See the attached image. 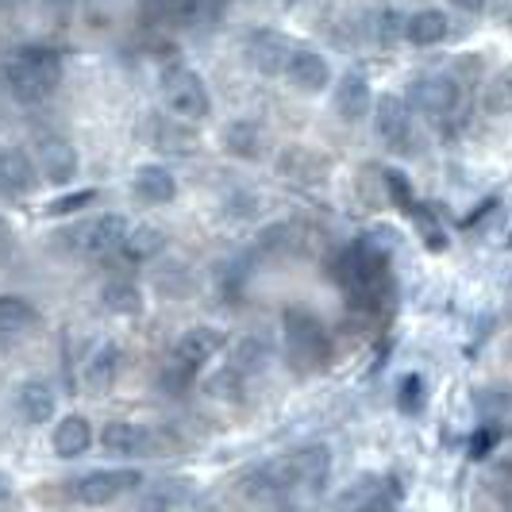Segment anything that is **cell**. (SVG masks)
<instances>
[{"label":"cell","mask_w":512,"mask_h":512,"mask_svg":"<svg viewBox=\"0 0 512 512\" xmlns=\"http://www.w3.org/2000/svg\"><path fill=\"white\" fill-rule=\"evenodd\" d=\"M335 282L343 285V293L351 297V305L378 308L389 293V255L382 247H374L370 239H359L355 247H347L335 258Z\"/></svg>","instance_id":"6da1fadb"},{"label":"cell","mask_w":512,"mask_h":512,"mask_svg":"<svg viewBox=\"0 0 512 512\" xmlns=\"http://www.w3.org/2000/svg\"><path fill=\"white\" fill-rule=\"evenodd\" d=\"M0 85L24 104L47 101L62 85V58L47 47H24L0 66Z\"/></svg>","instance_id":"7a4b0ae2"},{"label":"cell","mask_w":512,"mask_h":512,"mask_svg":"<svg viewBox=\"0 0 512 512\" xmlns=\"http://www.w3.org/2000/svg\"><path fill=\"white\" fill-rule=\"evenodd\" d=\"M285 359L297 374H316L332 359L328 328L308 308H289L285 312Z\"/></svg>","instance_id":"3957f363"},{"label":"cell","mask_w":512,"mask_h":512,"mask_svg":"<svg viewBox=\"0 0 512 512\" xmlns=\"http://www.w3.org/2000/svg\"><path fill=\"white\" fill-rule=\"evenodd\" d=\"M228 347V335L220 332V328H189V332H181V339L174 343V355H170V366H166V374H162V385H189L193 382V374L205 366L208 359H216L220 351Z\"/></svg>","instance_id":"277c9868"},{"label":"cell","mask_w":512,"mask_h":512,"mask_svg":"<svg viewBox=\"0 0 512 512\" xmlns=\"http://www.w3.org/2000/svg\"><path fill=\"white\" fill-rule=\"evenodd\" d=\"M162 101L185 124H201L212 116V93H208L205 77L189 66H170L162 74Z\"/></svg>","instance_id":"5b68a950"},{"label":"cell","mask_w":512,"mask_h":512,"mask_svg":"<svg viewBox=\"0 0 512 512\" xmlns=\"http://www.w3.org/2000/svg\"><path fill=\"white\" fill-rule=\"evenodd\" d=\"M58 239H62L74 255L104 258V255H112V251L124 247V239H128V220L116 216V212L89 216V220H81V224H74V228H66Z\"/></svg>","instance_id":"8992f818"},{"label":"cell","mask_w":512,"mask_h":512,"mask_svg":"<svg viewBox=\"0 0 512 512\" xmlns=\"http://www.w3.org/2000/svg\"><path fill=\"white\" fill-rule=\"evenodd\" d=\"M374 135H378L393 154L416 151V112H412L409 97L385 93V97L374 101Z\"/></svg>","instance_id":"52a82bcc"},{"label":"cell","mask_w":512,"mask_h":512,"mask_svg":"<svg viewBox=\"0 0 512 512\" xmlns=\"http://www.w3.org/2000/svg\"><path fill=\"white\" fill-rule=\"evenodd\" d=\"M409 104L416 116L447 120L462 104V81L455 74H424L409 85Z\"/></svg>","instance_id":"ba28073f"},{"label":"cell","mask_w":512,"mask_h":512,"mask_svg":"<svg viewBox=\"0 0 512 512\" xmlns=\"http://www.w3.org/2000/svg\"><path fill=\"white\" fill-rule=\"evenodd\" d=\"M243 54H247V66L258 70V74L266 77H278L285 74V66H289V54H293V43L285 39L282 31H251L247 35V43H243Z\"/></svg>","instance_id":"9c48e42d"},{"label":"cell","mask_w":512,"mask_h":512,"mask_svg":"<svg viewBox=\"0 0 512 512\" xmlns=\"http://www.w3.org/2000/svg\"><path fill=\"white\" fill-rule=\"evenodd\" d=\"M35 158H39V174H43V181L66 185V181L77 178V151L66 135L43 131V135L35 139Z\"/></svg>","instance_id":"30bf717a"},{"label":"cell","mask_w":512,"mask_h":512,"mask_svg":"<svg viewBox=\"0 0 512 512\" xmlns=\"http://www.w3.org/2000/svg\"><path fill=\"white\" fill-rule=\"evenodd\" d=\"M139 486H143L139 470H97V474H85L77 482V501H85V505H112V501H120L124 493Z\"/></svg>","instance_id":"8fae6325"},{"label":"cell","mask_w":512,"mask_h":512,"mask_svg":"<svg viewBox=\"0 0 512 512\" xmlns=\"http://www.w3.org/2000/svg\"><path fill=\"white\" fill-rule=\"evenodd\" d=\"M335 505L339 509H393V505H401V486H397V478L366 474L359 482H351V489Z\"/></svg>","instance_id":"7c38bea8"},{"label":"cell","mask_w":512,"mask_h":512,"mask_svg":"<svg viewBox=\"0 0 512 512\" xmlns=\"http://www.w3.org/2000/svg\"><path fill=\"white\" fill-rule=\"evenodd\" d=\"M282 77H289V85L301 89V93H324L332 85V66H328L324 54L312 51V47H293Z\"/></svg>","instance_id":"4fadbf2b"},{"label":"cell","mask_w":512,"mask_h":512,"mask_svg":"<svg viewBox=\"0 0 512 512\" xmlns=\"http://www.w3.org/2000/svg\"><path fill=\"white\" fill-rule=\"evenodd\" d=\"M332 108L343 124H359L362 116L374 112V93H370V81L362 74H343L339 85L332 89Z\"/></svg>","instance_id":"5bb4252c"},{"label":"cell","mask_w":512,"mask_h":512,"mask_svg":"<svg viewBox=\"0 0 512 512\" xmlns=\"http://www.w3.org/2000/svg\"><path fill=\"white\" fill-rule=\"evenodd\" d=\"M39 178H43L39 166L24 151H0V197L20 201L27 193H35Z\"/></svg>","instance_id":"9a60e30c"},{"label":"cell","mask_w":512,"mask_h":512,"mask_svg":"<svg viewBox=\"0 0 512 512\" xmlns=\"http://www.w3.org/2000/svg\"><path fill=\"white\" fill-rule=\"evenodd\" d=\"M131 193H135V201H143V205H170V201L178 197V178H174L162 162H147V166L135 170Z\"/></svg>","instance_id":"2e32d148"},{"label":"cell","mask_w":512,"mask_h":512,"mask_svg":"<svg viewBox=\"0 0 512 512\" xmlns=\"http://www.w3.org/2000/svg\"><path fill=\"white\" fill-rule=\"evenodd\" d=\"M39 324V308L20 293H0V347L24 339Z\"/></svg>","instance_id":"e0dca14e"},{"label":"cell","mask_w":512,"mask_h":512,"mask_svg":"<svg viewBox=\"0 0 512 512\" xmlns=\"http://www.w3.org/2000/svg\"><path fill=\"white\" fill-rule=\"evenodd\" d=\"M51 447L58 459H77V455H85V451L93 447V424H89L81 412L62 416V420L54 424Z\"/></svg>","instance_id":"ac0fdd59"},{"label":"cell","mask_w":512,"mask_h":512,"mask_svg":"<svg viewBox=\"0 0 512 512\" xmlns=\"http://www.w3.org/2000/svg\"><path fill=\"white\" fill-rule=\"evenodd\" d=\"M228 0H170V16L185 31H212L224 20Z\"/></svg>","instance_id":"d6986e66"},{"label":"cell","mask_w":512,"mask_h":512,"mask_svg":"<svg viewBox=\"0 0 512 512\" xmlns=\"http://www.w3.org/2000/svg\"><path fill=\"white\" fill-rule=\"evenodd\" d=\"M447 35H451V16L439 8H420L405 16V39L412 47H439Z\"/></svg>","instance_id":"ffe728a7"},{"label":"cell","mask_w":512,"mask_h":512,"mask_svg":"<svg viewBox=\"0 0 512 512\" xmlns=\"http://www.w3.org/2000/svg\"><path fill=\"white\" fill-rule=\"evenodd\" d=\"M120 370H124V351L116 343H104L93 351V359L85 362V389L89 393H108L120 378Z\"/></svg>","instance_id":"44dd1931"},{"label":"cell","mask_w":512,"mask_h":512,"mask_svg":"<svg viewBox=\"0 0 512 512\" xmlns=\"http://www.w3.org/2000/svg\"><path fill=\"white\" fill-rule=\"evenodd\" d=\"M101 447L108 455H120V459L139 455V451H147V428H139L131 420H108L101 428Z\"/></svg>","instance_id":"7402d4cb"},{"label":"cell","mask_w":512,"mask_h":512,"mask_svg":"<svg viewBox=\"0 0 512 512\" xmlns=\"http://www.w3.org/2000/svg\"><path fill=\"white\" fill-rule=\"evenodd\" d=\"M16 405H20L27 424H47L58 401H54V389L43 378H31V382H24L16 389Z\"/></svg>","instance_id":"603a6c76"},{"label":"cell","mask_w":512,"mask_h":512,"mask_svg":"<svg viewBox=\"0 0 512 512\" xmlns=\"http://www.w3.org/2000/svg\"><path fill=\"white\" fill-rule=\"evenodd\" d=\"M224 151L255 162V158L266 154V131L258 128L255 120H235V124L224 128Z\"/></svg>","instance_id":"cb8c5ba5"},{"label":"cell","mask_w":512,"mask_h":512,"mask_svg":"<svg viewBox=\"0 0 512 512\" xmlns=\"http://www.w3.org/2000/svg\"><path fill=\"white\" fill-rule=\"evenodd\" d=\"M270 339L266 335H247V339H239L235 347H231V370H239L243 378H258L266 366H270Z\"/></svg>","instance_id":"d4e9b609"},{"label":"cell","mask_w":512,"mask_h":512,"mask_svg":"<svg viewBox=\"0 0 512 512\" xmlns=\"http://www.w3.org/2000/svg\"><path fill=\"white\" fill-rule=\"evenodd\" d=\"M282 174H289L293 181H305V185H316V181L328 178V158L308 147H289L282 154Z\"/></svg>","instance_id":"484cf974"},{"label":"cell","mask_w":512,"mask_h":512,"mask_svg":"<svg viewBox=\"0 0 512 512\" xmlns=\"http://www.w3.org/2000/svg\"><path fill=\"white\" fill-rule=\"evenodd\" d=\"M162 247H166V235L151 224H139V228H128V239L120 251L128 262H151L154 255H162Z\"/></svg>","instance_id":"4316f807"},{"label":"cell","mask_w":512,"mask_h":512,"mask_svg":"<svg viewBox=\"0 0 512 512\" xmlns=\"http://www.w3.org/2000/svg\"><path fill=\"white\" fill-rule=\"evenodd\" d=\"M482 108H486L489 116H509L512 112V66L497 70L482 85Z\"/></svg>","instance_id":"83f0119b"},{"label":"cell","mask_w":512,"mask_h":512,"mask_svg":"<svg viewBox=\"0 0 512 512\" xmlns=\"http://www.w3.org/2000/svg\"><path fill=\"white\" fill-rule=\"evenodd\" d=\"M101 305L108 312H116V316H135L139 305H143V297H139V289L131 282H108L101 289Z\"/></svg>","instance_id":"f1b7e54d"},{"label":"cell","mask_w":512,"mask_h":512,"mask_svg":"<svg viewBox=\"0 0 512 512\" xmlns=\"http://www.w3.org/2000/svg\"><path fill=\"white\" fill-rule=\"evenodd\" d=\"M382 193H385V201L397 208V212L412 216L416 197H412V185H409V178H405L401 170H382Z\"/></svg>","instance_id":"f546056e"},{"label":"cell","mask_w":512,"mask_h":512,"mask_svg":"<svg viewBox=\"0 0 512 512\" xmlns=\"http://www.w3.org/2000/svg\"><path fill=\"white\" fill-rule=\"evenodd\" d=\"M370 35H374L378 47H393L397 39H405V16L393 12V8L374 12V16H370Z\"/></svg>","instance_id":"4dcf8cb0"},{"label":"cell","mask_w":512,"mask_h":512,"mask_svg":"<svg viewBox=\"0 0 512 512\" xmlns=\"http://www.w3.org/2000/svg\"><path fill=\"white\" fill-rule=\"evenodd\" d=\"M428 405V385L420 374H405L401 382H397V409L405 412V416H420Z\"/></svg>","instance_id":"1f68e13d"},{"label":"cell","mask_w":512,"mask_h":512,"mask_svg":"<svg viewBox=\"0 0 512 512\" xmlns=\"http://www.w3.org/2000/svg\"><path fill=\"white\" fill-rule=\"evenodd\" d=\"M412 220H416V228H420L424 243H428L432 251H443V247H447V235H443L439 220L432 216V208H428V205H416V208H412Z\"/></svg>","instance_id":"d6a6232c"},{"label":"cell","mask_w":512,"mask_h":512,"mask_svg":"<svg viewBox=\"0 0 512 512\" xmlns=\"http://www.w3.org/2000/svg\"><path fill=\"white\" fill-rule=\"evenodd\" d=\"M178 486L181 482H158L154 497H147L143 505H151V509H181V505H189V489Z\"/></svg>","instance_id":"836d02e7"},{"label":"cell","mask_w":512,"mask_h":512,"mask_svg":"<svg viewBox=\"0 0 512 512\" xmlns=\"http://www.w3.org/2000/svg\"><path fill=\"white\" fill-rule=\"evenodd\" d=\"M93 201H97V193H93V189H85V193H77V197H62V201H54L47 212H74V208L93 205Z\"/></svg>","instance_id":"e575fe53"},{"label":"cell","mask_w":512,"mask_h":512,"mask_svg":"<svg viewBox=\"0 0 512 512\" xmlns=\"http://www.w3.org/2000/svg\"><path fill=\"white\" fill-rule=\"evenodd\" d=\"M451 4H455L459 12H466V16H482V12H486L489 0H451Z\"/></svg>","instance_id":"d590c367"},{"label":"cell","mask_w":512,"mask_h":512,"mask_svg":"<svg viewBox=\"0 0 512 512\" xmlns=\"http://www.w3.org/2000/svg\"><path fill=\"white\" fill-rule=\"evenodd\" d=\"M8 239H12V235H8V228H4V224H0V262H4V258H8Z\"/></svg>","instance_id":"8d00e7d4"},{"label":"cell","mask_w":512,"mask_h":512,"mask_svg":"<svg viewBox=\"0 0 512 512\" xmlns=\"http://www.w3.org/2000/svg\"><path fill=\"white\" fill-rule=\"evenodd\" d=\"M4 497H8V486H4V482H0V501H4Z\"/></svg>","instance_id":"74e56055"},{"label":"cell","mask_w":512,"mask_h":512,"mask_svg":"<svg viewBox=\"0 0 512 512\" xmlns=\"http://www.w3.org/2000/svg\"><path fill=\"white\" fill-rule=\"evenodd\" d=\"M505 355H509V359H512V335H509V347H505Z\"/></svg>","instance_id":"f35d334b"},{"label":"cell","mask_w":512,"mask_h":512,"mask_svg":"<svg viewBox=\"0 0 512 512\" xmlns=\"http://www.w3.org/2000/svg\"><path fill=\"white\" fill-rule=\"evenodd\" d=\"M509 27H512V12H509Z\"/></svg>","instance_id":"ab89813d"},{"label":"cell","mask_w":512,"mask_h":512,"mask_svg":"<svg viewBox=\"0 0 512 512\" xmlns=\"http://www.w3.org/2000/svg\"><path fill=\"white\" fill-rule=\"evenodd\" d=\"M285 4H289V0H285Z\"/></svg>","instance_id":"60d3db41"}]
</instances>
